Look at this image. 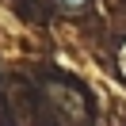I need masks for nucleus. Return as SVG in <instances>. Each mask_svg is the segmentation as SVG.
I'll return each mask as SVG.
<instances>
[{
  "label": "nucleus",
  "instance_id": "1",
  "mask_svg": "<svg viewBox=\"0 0 126 126\" xmlns=\"http://www.w3.org/2000/svg\"><path fill=\"white\" fill-rule=\"evenodd\" d=\"M61 8H69V12H80V8H88V0H57Z\"/></svg>",
  "mask_w": 126,
  "mask_h": 126
}]
</instances>
